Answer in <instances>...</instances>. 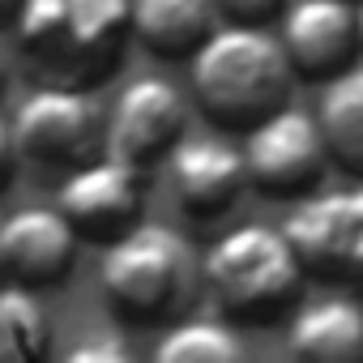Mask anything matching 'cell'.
<instances>
[{"mask_svg":"<svg viewBox=\"0 0 363 363\" xmlns=\"http://www.w3.org/2000/svg\"><path fill=\"white\" fill-rule=\"evenodd\" d=\"M141 206H145V171L107 150L69 167L60 197H56V210L86 240L120 235L124 227L141 218Z\"/></svg>","mask_w":363,"mask_h":363,"instance_id":"cell-7","label":"cell"},{"mask_svg":"<svg viewBox=\"0 0 363 363\" xmlns=\"http://www.w3.org/2000/svg\"><path fill=\"white\" fill-rule=\"evenodd\" d=\"M52 350V312L35 286L0 282V363H35Z\"/></svg>","mask_w":363,"mask_h":363,"instance_id":"cell-16","label":"cell"},{"mask_svg":"<svg viewBox=\"0 0 363 363\" xmlns=\"http://www.w3.org/2000/svg\"><path fill=\"white\" fill-rule=\"evenodd\" d=\"M184 128H189L184 94H179L167 77L141 73L116 94L111 116H107L103 150L145 171L150 162H158V158H167L175 150V141L184 137Z\"/></svg>","mask_w":363,"mask_h":363,"instance_id":"cell-8","label":"cell"},{"mask_svg":"<svg viewBox=\"0 0 363 363\" xmlns=\"http://www.w3.org/2000/svg\"><path fill=\"white\" fill-rule=\"evenodd\" d=\"M240 154H244L248 184L261 189L265 197L312 193L329 158L316 116H308L303 107H286V103L261 116L257 124H248V141Z\"/></svg>","mask_w":363,"mask_h":363,"instance_id":"cell-6","label":"cell"},{"mask_svg":"<svg viewBox=\"0 0 363 363\" xmlns=\"http://www.w3.org/2000/svg\"><path fill=\"white\" fill-rule=\"evenodd\" d=\"M316 124L329 158H337L350 175L363 179V65L350 60L346 69L325 77Z\"/></svg>","mask_w":363,"mask_h":363,"instance_id":"cell-15","label":"cell"},{"mask_svg":"<svg viewBox=\"0 0 363 363\" xmlns=\"http://www.w3.org/2000/svg\"><path fill=\"white\" fill-rule=\"evenodd\" d=\"M214 5L235 22H269L274 13H282L286 0H214Z\"/></svg>","mask_w":363,"mask_h":363,"instance_id":"cell-19","label":"cell"},{"mask_svg":"<svg viewBox=\"0 0 363 363\" xmlns=\"http://www.w3.org/2000/svg\"><path fill=\"white\" fill-rule=\"evenodd\" d=\"M167 162L175 201L193 218H218L235 206V197L248 184L244 154L223 137H179Z\"/></svg>","mask_w":363,"mask_h":363,"instance_id":"cell-12","label":"cell"},{"mask_svg":"<svg viewBox=\"0 0 363 363\" xmlns=\"http://www.w3.org/2000/svg\"><path fill=\"white\" fill-rule=\"evenodd\" d=\"M9 124L18 158H30L39 167H77L103 154L107 137V116L99 99L86 86H60V82H48L35 94H26Z\"/></svg>","mask_w":363,"mask_h":363,"instance_id":"cell-5","label":"cell"},{"mask_svg":"<svg viewBox=\"0 0 363 363\" xmlns=\"http://www.w3.org/2000/svg\"><path fill=\"white\" fill-rule=\"evenodd\" d=\"M77 261V231L56 206H22L0 218V274L26 286H56Z\"/></svg>","mask_w":363,"mask_h":363,"instance_id":"cell-10","label":"cell"},{"mask_svg":"<svg viewBox=\"0 0 363 363\" xmlns=\"http://www.w3.org/2000/svg\"><path fill=\"white\" fill-rule=\"evenodd\" d=\"M282 235L295 248L303 274L346 278L363 244V184L316 197L308 193L282 223Z\"/></svg>","mask_w":363,"mask_h":363,"instance_id":"cell-9","label":"cell"},{"mask_svg":"<svg viewBox=\"0 0 363 363\" xmlns=\"http://www.w3.org/2000/svg\"><path fill=\"white\" fill-rule=\"evenodd\" d=\"M286 346L299 359L316 363H354L363 359V303L359 299H312L286 325Z\"/></svg>","mask_w":363,"mask_h":363,"instance_id":"cell-13","label":"cell"},{"mask_svg":"<svg viewBox=\"0 0 363 363\" xmlns=\"http://www.w3.org/2000/svg\"><path fill=\"white\" fill-rule=\"evenodd\" d=\"M13 35L35 73L60 86H90L120 65L133 35L128 0H18Z\"/></svg>","mask_w":363,"mask_h":363,"instance_id":"cell-1","label":"cell"},{"mask_svg":"<svg viewBox=\"0 0 363 363\" xmlns=\"http://www.w3.org/2000/svg\"><path fill=\"white\" fill-rule=\"evenodd\" d=\"M0 86H5V48H0Z\"/></svg>","mask_w":363,"mask_h":363,"instance_id":"cell-24","label":"cell"},{"mask_svg":"<svg viewBox=\"0 0 363 363\" xmlns=\"http://www.w3.org/2000/svg\"><path fill=\"white\" fill-rule=\"evenodd\" d=\"M354 35H359V52H363V0L354 5Z\"/></svg>","mask_w":363,"mask_h":363,"instance_id":"cell-21","label":"cell"},{"mask_svg":"<svg viewBox=\"0 0 363 363\" xmlns=\"http://www.w3.org/2000/svg\"><path fill=\"white\" fill-rule=\"evenodd\" d=\"M13 162H18V145H13V124L0 116V189L9 184L13 175Z\"/></svg>","mask_w":363,"mask_h":363,"instance_id":"cell-20","label":"cell"},{"mask_svg":"<svg viewBox=\"0 0 363 363\" xmlns=\"http://www.w3.org/2000/svg\"><path fill=\"white\" fill-rule=\"evenodd\" d=\"M214 0H128V26L154 56H193V48L214 30Z\"/></svg>","mask_w":363,"mask_h":363,"instance_id":"cell-14","label":"cell"},{"mask_svg":"<svg viewBox=\"0 0 363 363\" xmlns=\"http://www.w3.org/2000/svg\"><path fill=\"white\" fill-rule=\"evenodd\" d=\"M278 43L299 77H333L359 52L350 0H291L282 5Z\"/></svg>","mask_w":363,"mask_h":363,"instance_id":"cell-11","label":"cell"},{"mask_svg":"<svg viewBox=\"0 0 363 363\" xmlns=\"http://www.w3.org/2000/svg\"><path fill=\"white\" fill-rule=\"evenodd\" d=\"M65 359L69 363H124L128 359V346L116 333H99V337H86V342L69 346Z\"/></svg>","mask_w":363,"mask_h":363,"instance_id":"cell-18","label":"cell"},{"mask_svg":"<svg viewBox=\"0 0 363 363\" xmlns=\"http://www.w3.org/2000/svg\"><path fill=\"white\" fill-rule=\"evenodd\" d=\"M206 286L214 291L218 308L240 320H269L286 303H295L303 265L286 244L282 227L244 223L214 240L201 261Z\"/></svg>","mask_w":363,"mask_h":363,"instance_id":"cell-4","label":"cell"},{"mask_svg":"<svg viewBox=\"0 0 363 363\" xmlns=\"http://www.w3.org/2000/svg\"><path fill=\"white\" fill-rule=\"evenodd\" d=\"M354 278H363V244H359V257H354V269H350Z\"/></svg>","mask_w":363,"mask_h":363,"instance_id":"cell-22","label":"cell"},{"mask_svg":"<svg viewBox=\"0 0 363 363\" xmlns=\"http://www.w3.org/2000/svg\"><path fill=\"white\" fill-rule=\"evenodd\" d=\"M248 346L244 337L218 320V316H189V320H175L162 342L154 346L158 363H235L244 359Z\"/></svg>","mask_w":363,"mask_h":363,"instance_id":"cell-17","label":"cell"},{"mask_svg":"<svg viewBox=\"0 0 363 363\" xmlns=\"http://www.w3.org/2000/svg\"><path fill=\"white\" fill-rule=\"evenodd\" d=\"M18 9V0H0V18H5V13H13Z\"/></svg>","mask_w":363,"mask_h":363,"instance_id":"cell-23","label":"cell"},{"mask_svg":"<svg viewBox=\"0 0 363 363\" xmlns=\"http://www.w3.org/2000/svg\"><path fill=\"white\" fill-rule=\"evenodd\" d=\"M197 257L189 240L167 223H133L107 240L99 269L107 303L124 320H167L193 295Z\"/></svg>","mask_w":363,"mask_h":363,"instance_id":"cell-3","label":"cell"},{"mask_svg":"<svg viewBox=\"0 0 363 363\" xmlns=\"http://www.w3.org/2000/svg\"><path fill=\"white\" fill-rule=\"evenodd\" d=\"M291 60L261 22L214 26L193 48V94L201 111L227 128H248L291 94Z\"/></svg>","mask_w":363,"mask_h":363,"instance_id":"cell-2","label":"cell"}]
</instances>
